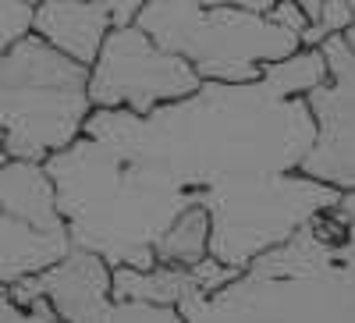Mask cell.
<instances>
[{"mask_svg": "<svg viewBox=\"0 0 355 323\" xmlns=\"http://www.w3.org/2000/svg\"><path fill=\"white\" fill-rule=\"evenodd\" d=\"M327 78L323 50H295L256 82H202L150 114L93 110L82 135L121 146L199 192L224 178L291 174L316 142L306 93Z\"/></svg>", "mask_w": 355, "mask_h": 323, "instance_id": "1", "label": "cell"}, {"mask_svg": "<svg viewBox=\"0 0 355 323\" xmlns=\"http://www.w3.org/2000/svg\"><path fill=\"white\" fill-rule=\"evenodd\" d=\"M57 189L71 245L96 252L107 267H153V242L196 192L146 157L78 135L68 150L43 160Z\"/></svg>", "mask_w": 355, "mask_h": 323, "instance_id": "2", "label": "cell"}, {"mask_svg": "<svg viewBox=\"0 0 355 323\" xmlns=\"http://www.w3.org/2000/svg\"><path fill=\"white\" fill-rule=\"evenodd\" d=\"M178 313L185 323H355V277L338 252L334 213L313 217Z\"/></svg>", "mask_w": 355, "mask_h": 323, "instance_id": "3", "label": "cell"}, {"mask_svg": "<svg viewBox=\"0 0 355 323\" xmlns=\"http://www.w3.org/2000/svg\"><path fill=\"white\" fill-rule=\"evenodd\" d=\"M89 103V68L36 33L0 53V135L8 160H36L68 150L82 135Z\"/></svg>", "mask_w": 355, "mask_h": 323, "instance_id": "4", "label": "cell"}, {"mask_svg": "<svg viewBox=\"0 0 355 323\" xmlns=\"http://www.w3.org/2000/svg\"><path fill=\"white\" fill-rule=\"evenodd\" d=\"M135 25L157 46L185 57L202 82H256L266 64L302 50V36L242 8H206L199 0H150Z\"/></svg>", "mask_w": 355, "mask_h": 323, "instance_id": "5", "label": "cell"}, {"mask_svg": "<svg viewBox=\"0 0 355 323\" xmlns=\"http://www.w3.org/2000/svg\"><path fill=\"white\" fill-rule=\"evenodd\" d=\"M341 192L306 174H259L224 178L196 192V202L210 213V256L231 270L288 242L313 217L338 207Z\"/></svg>", "mask_w": 355, "mask_h": 323, "instance_id": "6", "label": "cell"}, {"mask_svg": "<svg viewBox=\"0 0 355 323\" xmlns=\"http://www.w3.org/2000/svg\"><path fill=\"white\" fill-rule=\"evenodd\" d=\"M71 249L46 167L36 160H0V284L33 277Z\"/></svg>", "mask_w": 355, "mask_h": 323, "instance_id": "7", "label": "cell"}, {"mask_svg": "<svg viewBox=\"0 0 355 323\" xmlns=\"http://www.w3.org/2000/svg\"><path fill=\"white\" fill-rule=\"evenodd\" d=\"M199 85L202 78L185 57L157 46L135 21L110 28L100 43L96 61L89 64L93 110L150 114L160 103L192 96Z\"/></svg>", "mask_w": 355, "mask_h": 323, "instance_id": "8", "label": "cell"}, {"mask_svg": "<svg viewBox=\"0 0 355 323\" xmlns=\"http://www.w3.org/2000/svg\"><path fill=\"white\" fill-rule=\"evenodd\" d=\"M327 78L306 93L316 121V142L302 157L299 174L338 192L355 189V50L345 36H331L320 46Z\"/></svg>", "mask_w": 355, "mask_h": 323, "instance_id": "9", "label": "cell"}, {"mask_svg": "<svg viewBox=\"0 0 355 323\" xmlns=\"http://www.w3.org/2000/svg\"><path fill=\"white\" fill-rule=\"evenodd\" d=\"M8 295L18 306L46 299L61 323H100L110 299V267L89 249H71L53 267L8 284Z\"/></svg>", "mask_w": 355, "mask_h": 323, "instance_id": "10", "label": "cell"}, {"mask_svg": "<svg viewBox=\"0 0 355 323\" xmlns=\"http://www.w3.org/2000/svg\"><path fill=\"white\" fill-rule=\"evenodd\" d=\"M239 270L224 267L214 256H206L196 267H114L110 270V299H139L153 306H182L196 295H210L220 284H227Z\"/></svg>", "mask_w": 355, "mask_h": 323, "instance_id": "11", "label": "cell"}, {"mask_svg": "<svg viewBox=\"0 0 355 323\" xmlns=\"http://www.w3.org/2000/svg\"><path fill=\"white\" fill-rule=\"evenodd\" d=\"M110 15L103 8V0H40L33 33L68 53L78 64H93L103 36L110 33Z\"/></svg>", "mask_w": 355, "mask_h": 323, "instance_id": "12", "label": "cell"}, {"mask_svg": "<svg viewBox=\"0 0 355 323\" xmlns=\"http://www.w3.org/2000/svg\"><path fill=\"white\" fill-rule=\"evenodd\" d=\"M206 256H210V213L199 202H189L153 242V267H196Z\"/></svg>", "mask_w": 355, "mask_h": 323, "instance_id": "13", "label": "cell"}, {"mask_svg": "<svg viewBox=\"0 0 355 323\" xmlns=\"http://www.w3.org/2000/svg\"><path fill=\"white\" fill-rule=\"evenodd\" d=\"M352 25H355V18H352L348 0H323V8H320L316 21H309L306 33H302V46L316 50V46L327 43L331 36H345Z\"/></svg>", "mask_w": 355, "mask_h": 323, "instance_id": "14", "label": "cell"}, {"mask_svg": "<svg viewBox=\"0 0 355 323\" xmlns=\"http://www.w3.org/2000/svg\"><path fill=\"white\" fill-rule=\"evenodd\" d=\"M100 323H185L174 306H153L139 299H114Z\"/></svg>", "mask_w": 355, "mask_h": 323, "instance_id": "15", "label": "cell"}, {"mask_svg": "<svg viewBox=\"0 0 355 323\" xmlns=\"http://www.w3.org/2000/svg\"><path fill=\"white\" fill-rule=\"evenodd\" d=\"M33 18H36V4H28V0H0V53L33 33Z\"/></svg>", "mask_w": 355, "mask_h": 323, "instance_id": "16", "label": "cell"}, {"mask_svg": "<svg viewBox=\"0 0 355 323\" xmlns=\"http://www.w3.org/2000/svg\"><path fill=\"white\" fill-rule=\"evenodd\" d=\"M334 220H338V252L345 259V267L352 270L355 277V189L352 192H341L338 207L331 210Z\"/></svg>", "mask_w": 355, "mask_h": 323, "instance_id": "17", "label": "cell"}, {"mask_svg": "<svg viewBox=\"0 0 355 323\" xmlns=\"http://www.w3.org/2000/svg\"><path fill=\"white\" fill-rule=\"evenodd\" d=\"M57 313L50 309L46 299H36L33 306H18L8 288H0V323H53Z\"/></svg>", "mask_w": 355, "mask_h": 323, "instance_id": "18", "label": "cell"}, {"mask_svg": "<svg viewBox=\"0 0 355 323\" xmlns=\"http://www.w3.org/2000/svg\"><path fill=\"white\" fill-rule=\"evenodd\" d=\"M266 18L277 21V25H284V28H291V33H299V36L306 33V25H309V18H306L299 8H295L291 0H277V4L266 11Z\"/></svg>", "mask_w": 355, "mask_h": 323, "instance_id": "19", "label": "cell"}, {"mask_svg": "<svg viewBox=\"0 0 355 323\" xmlns=\"http://www.w3.org/2000/svg\"><path fill=\"white\" fill-rule=\"evenodd\" d=\"M206 8H242V11H256V15H266L277 0H199Z\"/></svg>", "mask_w": 355, "mask_h": 323, "instance_id": "20", "label": "cell"}, {"mask_svg": "<svg viewBox=\"0 0 355 323\" xmlns=\"http://www.w3.org/2000/svg\"><path fill=\"white\" fill-rule=\"evenodd\" d=\"M295 8H299L309 21H316V15H320V8H323V0H291Z\"/></svg>", "mask_w": 355, "mask_h": 323, "instance_id": "21", "label": "cell"}, {"mask_svg": "<svg viewBox=\"0 0 355 323\" xmlns=\"http://www.w3.org/2000/svg\"><path fill=\"white\" fill-rule=\"evenodd\" d=\"M345 43H348V46L355 50V25H352V28H348V33H345Z\"/></svg>", "mask_w": 355, "mask_h": 323, "instance_id": "22", "label": "cell"}, {"mask_svg": "<svg viewBox=\"0 0 355 323\" xmlns=\"http://www.w3.org/2000/svg\"><path fill=\"white\" fill-rule=\"evenodd\" d=\"M348 8H352V18H355V0H348Z\"/></svg>", "mask_w": 355, "mask_h": 323, "instance_id": "23", "label": "cell"}, {"mask_svg": "<svg viewBox=\"0 0 355 323\" xmlns=\"http://www.w3.org/2000/svg\"><path fill=\"white\" fill-rule=\"evenodd\" d=\"M28 4H40V0H28Z\"/></svg>", "mask_w": 355, "mask_h": 323, "instance_id": "24", "label": "cell"}, {"mask_svg": "<svg viewBox=\"0 0 355 323\" xmlns=\"http://www.w3.org/2000/svg\"><path fill=\"white\" fill-rule=\"evenodd\" d=\"M53 323H61V320H53Z\"/></svg>", "mask_w": 355, "mask_h": 323, "instance_id": "25", "label": "cell"}, {"mask_svg": "<svg viewBox=\"0 0 355 323\" xmlns=\"http://www.w3.org/2000/svg\"><path fill=\"white\" fill-rule=\"evenodd\" d=\"M0 288H4V284H0Z\"/></svg>", "mask_w": 355, "mask_h": 323, "instance_id": "26", "label": "cell"}]
</instances>
